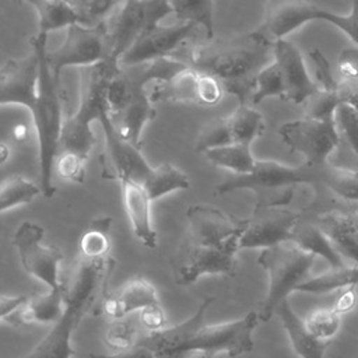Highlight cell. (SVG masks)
I'll return each mask as SVG.
<instances>
[{"instance_id":"cell-1","label":"cell","mask_w":358,"mask_h":358,"mask_svg":"<svg viewBox=\"0 0 358 358\" xmlns=\"http://www.w3.org/2000/svg\"><path fill=\"white\" fill-rule=\"evenodd\" d=\"M214 299L204 298L193 316L179 324L138 337L137 343L151 348L158 358H211L217 354L236 358L252 351L257 312H248L227 323L206 324V310Z\"/></svg>"},{"instance_id":"cell-2","label":"cell","mask_w":358,"mask_h":358,"mask_svg":"<svg viewBox=\"0 0 358 358\" xmlns=\"http://www.w3.org/2000/svg\"><path fill=\"white\" fill-rule=\"evenodd\" d=\"M273 60V45L263 43L250 34L189 43L182 55V62L187 66L218 78L225 92L238 98L239 105H250L256 78Z\"/></svg>"},{"instance_id":"cell-3","label":"cell","mask_w":358,"mask_h":358,"mask_svg":"<svg viewBox=\"0 0 358 358\" xmlns=\"http://www.w3.org/2000/svg\"><path fill=\"white\" fill-rule=\"evenodd\" d=\"M113 268L110 256L90 259L78 255L64 282V308L49 333L22 358H71V336L96 301L106 296L105 287Z\"/></svg>"},{"instance_id":"cell-4","label":"cell","mask_w":358,"mask_h":358,"mask_svg":"<svg viewBox=\"0 0 358 358\" xmlns=\"http://www.w3.org/2000/svg\"><path fill=\"white\" fill-rule=\"evenodd\" d=\"M46 38L48 35L36 34L29 39L32 50L39 59L38 96L31 115L38 136L39 186L42 194L46 199H50L56 193V187L52 185V172L59 152V141L64 117L62 116L60 81L55 78L49 67Z\"/></svg>"},{"instance_id":"cell-5","label":"cell","mask_w":358,"mask_h":358,"mask_svg":"<svg viewBox=\"0 0 358 358\" xmlns=\"http://www.w3.org/2000/svg\"><path fill=\"white\" fill-rule=\"evenodd\" d=\"M119 69L112 60L81 67L78 109L63 120L59 151H74L88 158L95 144L91 124L109 112L108 85Z\"/></svg>"},{"instance_id":"cell-6","label":"cell","mask_w":358,"mask_h":358,"mask_svg":"<svg viewBox=\"0 0 358 358\" xmlns=\"http://www.w3.org/2000/svg\"><path fill=\"white\" fill-rule=\"evenodd\" d=\"M320 169L308 166H289L277 161L256 159L255 168L246 175H229L215 187V194L221 196L234 190L249 189L256 194V203L270 206H287L299 183L319 180Z\"/></svg>"},{"instance_id":"cell-7","label":"cell","mask_w":358,"mask_h":358,"mask_svg":"<svg viewBox=\"0 0 358 358\" xmlns=\"http://www.w3.org/2000/svg\"><path fill=\"white\" fill-rule=\"evenodd\" d=\"M315 257L292 241L263 249L257 257V264L267 273L268 288L257 312L259 320L267 322L277 306L308 280Z\"/></svg>"},{"instance_id":"cell-8","label":"cell","mask_w":358,"mask_h":358,"mask_svg":"<svg viewBox=\"0 0 358 358\" xmlns=\"http://www.w3.org/2000/svg\"><path fill=\"white\" fill-rule=\"evenodd\" d=\"M171 13L172 7L168 0H124L102 25L108 60L117 63L144 32L158 25Z\"/></svg>"},{"instance_id":"cell-9","label":"cell","mask_w":358,"mask_h":358,"mask_svg":"<svg viewBox=\"0 0 358 358\" xmlns=\"http://www.w3.org/2000/svg\"><path fill=\"white\" fill-rule=\"evenodd\" d=\"M278 134L292 152L301 154L305 164L315 169L327 165L329 157L341 140L334 122L308 116L284 123Z\"/></svg>"},{"instance_id":"cell-10","label":"cell","mask_w":358,"mask_h":358,"mask_svg":"<svg viewBox=\"0 0 358 358\" xmlns=\"http://www.w3.org/2000/svg\"><path fill=\"white\" fill-rule=\"evenodd\" d=\"M238 242L239 238L225 246H203L186 241L171 262L175 282L189 285L204 274L234 275Z\"/></svg>"},{"instance_id":"cell-11","label":"cell","mask_w":358,"mask_h":358,"mask_svg":"<svg viewBox=\"0 0 358 358\" xmlns=\"http://www.w3.org/2000/svg\"><path fill=\"white\" fill-rule=\"evenodd\" d=\"M199 25L192 21H179L172 25H155L144 32L117 60L120 67H131L162 57L179 60L182 50L190 43Z\"/></svg>"},{"instance_id":"cell-12","label":"cell","mask_w":358,"mask_h":358,"mask_svg":"<svg viewBox=\"0 0 358 358\" xmlns=\"http://www.w3.org/2000/svg\"><path fill=\"white\" fill-rule=\"evenodd\" d=\"M45 229L34 222H22L14 234L13 245L15 246L22 268L32 277L42 281L49 289L62 291L64 282L59 278V264L63 253L55 246L42 245L41 241Z\"/></svg>"},{"instance_id":"cell-13","label":"cell","mask_w":358,"mask_h":358,"mask_svg":"<svg viewBox=\"0 0 358 358\" xmlns=\"http://www.w3.org/2000/svg\"><path fill=\"white\" fill-rule=\"evenodd\" d=\"M103 60H108V49L102 25L88 28L73 24L67 28L63 43L55 50H48L49 67L57 81L64 67H87Z\"/></svg>"},{"instance_id":"cell-14","label":"cell","mask_w":358,"mask_h":358,"mask_svg":"<svg viewBox=\"0 0 358 358\" xmlns=\"http://www.w3.org/2000/svg\"><path fill=\"white\" fill-rule=\"evenodd\" d=\"M299 220L301 214L281 206L256 203L252 215L245 220V228L238 242L239 249H267L289 242Z\"/></svg>"},{"instance_id":"cell-15","label":"cell","mask_w":358,"mask_h":358,"mask_svg":"<svg viewBox=\"0 0 358 358\" xmlns=\"http://www.w3.org/2000/svg\"><path fill=\"white\" fill-rule=\"evenodd\" d=\"M105 134V147L99 155V165L105 179H117L144 183L152 172V166L145 161L141 148L122 140L112 127L109 112L101 117Z\"/></svg>"},{"instance_id":"cell-16","label":"cell","mask_w":358,"mask_h":358,"mask_svg":"<svg viewBox=\"0 0 358 358\" xmlns=\"http://www.w3.org/2000/svg\"><path fill=\"white\" fill-rule=\"evenodd\" d=\"M324 10L308 0H267L262 24L250 35L267 45L285 39L305 24L323 18Z\"/></svg>"},{"instance_id":"cell-17","label":"cell","mask_w":358,"mask_h":358,"mask_svg":"<svg viewBox=\"0 0 358 358\" xmlns=\"http://www.w3.org/2000/svg\"><path fill=\"white\" fill-rule=\"evenodd\" d=\"M189 222L187 242L203 246H225L241 236L245 220L210 206H190L186 211Z\"/></svg>"},{"instance_id":"cell-18","label":"cell","mask_w":358,"mask_h":358,"mask_svg":"<svg viewBox=\"0 0 358 358\" xmlns=\"http://www.w3.org/2000/svg\"><path fill=\"white\" fill-rule=\"evenodd\" d=\"M39 59L32 50L22 59L7 60L0 70V105H22L32 110L38 96Z\"/></svg>"},{"instance_id":"cell-19","label":"cell","mask_w":358,"mask_h":358,"mask_svg":"<svg viewBox=\"0 0 358 358\" xmlns=\"http://www.w3.org/2000/svg\"><path fill=\"white\" fill-rule=\"evenodd\" d=\"M273 49L274 63L280 71L284 87V101L303 105L319 87L309 76L299 48L291 41L281 39L273 45Z\"/></svg>"},{"instance_id":"cell-20","label":"cell","mask_w":358,"mask_h":358,"mask_svg":"<svg viewBox=\"0 0 358 358\" xmlns=\"http://www.w3.org/2000/svg\"><path fill=\"white\" fill-rule=\"evenodd\" d=\"M155 305H161L155 287L148 280L136 277L113 292L106 294L101 303V310L109 319L119 320L131 312H141Z\"/></svg>"},{"instance_id":"cell-21","label":"cell","mask_w":358,"mask_h":358,"mask_svg":"<svg viewBox=\"0 0 358 358\" xmlns=\"http://www.w3.org/2000/svg\"><path fill=\"white\" fill-rule=\"evenodd\" d=\"M152 105L145 88L136 90L131 101L124 108L116 112H109V119L116 134L122 140L141 148V131L157 115Z\"/></svg>"},{"instance_id":"cell-22","label":"cell","mask_w":358,"mask_h":358,"mask_svg":"<svg viewBox=\"0 0 358 358\" xmlns=\"http://www.w3.org/2000/svg\"><path fill=\"white\" fill-rule=\"evenodd\" d=\"M122 185V199L126 214L136 238L148 249L158 245L157 231L151 220V199L141 183L124 180Z\"/></svg>"},{"instance_id":"cell-23","label":"cell","mask_w":358,"mask_h":358,"mask_svg":"<svg viewBox=\"0 0 358 358\" xmlns=\"http://www.w3.org/2000/svg\"><path fill=\"white\" fill-rule=\"evenodd\" d=\"M64 308V289L53 291L49 289L46 294L35 295L28 298L25 305L7 317L14 326L18 324H55L63 315Z\"/></svg>"},{"instance_id":"cell-24","label":"cell","mask_w":358,"mask_h":358,"mask_svg":"<svg viewBox=\"0 0 358 358\" xmlns=\"http://www.w3.org/2000/svg\"><path fill=\"white\" fill-rule=\"evenodd\" d=\"M278 319L288 336L292 350L299 358H323L330 343L315 338L305 327L303 320L295 313L288 299L281 302L275 309Z\"/></svg>"},{"instance_id":"cell-25","label":"cell","mask_w":358,"mask_h":358,"mask_svg":"<svg viewBox=\"0 0 358 358\" xmlns=\"http://www.w3.org/2000/svg\"><path fill=\"white\" fill-rule=\"evenodd\" d=\"M317 225L327 235L338 255L358 266V229L355 220L337 213H327L319 217Z\"/></svg>"},{"instance_id":"cell-26","label":"cell","mask_w":358,"mask_h":358,"mask_svg":"<svg viewBox=\"0 0 358 358\" xmlns=\"http://www.w3.org/2000/svg\"><path fill=\"white\" fill-rule=\"evenodd\" d=\"M200 71L186 66L179 70L176 74L164 81H157L152 87L150 98L152 103L159 101L168 102H182V103H196L197 99V84H199Z\"/></svg>"},{"instance_id":"cell-27","label":"cell","mask_w":358,"mask_h":358,"mask_svg":"<svg viewBox=\"0 0 358 358\" xmlns=\"http://www.w3.org/2000/svg\"><path fill=\"white\" fill-rule=\"evenodd\" d=\"M292 242L306 252L323 257L330 267L344 266L343 257L317 224H302L299 220L292 232Z\"/></svg>"},{"instance_id":"cell-28","label":"cell","mask_w":358,"mask_h":358,"mask_svg":"<svg viewBox=\"0 0 358 358\" xmlns=\"http://www.w3.org/2000/svg\"><path fill=\"white\" fill-rule=\"evenodd\" d=\"M358 284V266L330 267L327 271L308 278L296 291L309 294H329L338 289H347Z\"/></svg>"},{"instance_id":"cell-29","label":"cell","mask_w":358,"mask_h":358,"mask_svg":"<svg viewBox=\"0 0 358 358\" xmlns=\"http://www.w3.org/2000/svg\"><path fill=\"white\" fill-rule=\"evenodd\" d=\"M227 117L232 143L250 145L266 130V123L262 113L250 105H239Z\"/></svg>"},{"instance_id":"cell-30","label":"cell","mask_w":358,"mask_h":358,"mask_svg":"<svg viewBox=\"0 0 358 358\" xmlns=\"http://www.w3.org/2000/svg\"><path fill=\"white\" fill-rule=\"evenodd\" d=\"M35 7L39 17L38 34L48 35L60 28L78 24L77 15L69 0H25Z\"/></svg>"},{"instance_id":"cell-31","label":"cell","mask_w":358,"mask_h":358,"mask_svg":"<svg viewBox=\"0 0 358 358\" xmlns=\"http://www.w3.org/2000/svg\"><path fill=\"white\" fill-rule=\"evenodd\" d=\"M204 154L210 162L231 171L234 175H246L252 172L256 164L250 145L238 143L217 147L206 151Z\"/></svg>"},{"instance_id":"cell-32","label":"cell","mask_w":358,"mask_h":358,"mask_svg":"<svg viewBox=\"0 0 358 358\" xmlns=\"http://www.w3.org/2000/svg\"><path fill=\"white\" fill-rule=\"evenodd\" d=\"M143 186L147 190L151 201H154L171 192L189 189L190 182L179 168L165 162L152 169Z\"/></svg>"},{"instance_id":"cell-33","label":"cell","mask_w":358,"mask_h":358,"mask_svg":"<svg viewBox=\"0 0 358 358\" xmlns=\"http://www.w3.org/2000/svg\"><path fill=\"white\" fill-rule=\"evenodd\" d=\"M110 217H99L91 221L80 238V253L84 257L99 259L109 256L110 250Z\"/></svg>"},{"instance_id":"cell-34","label":"cell","mask_w":358,"mask_h":358,"mask_svg":"<svg viewBox=\"0 0 358 358\" xmlns=\"http://www.w3.org/2000/svg\"><path fill=\"white\" fill-rule=\"evenodd\" d=\"M179 21L196 22L204 29L206 38H214L213 0H168Z\"/></svg>"},{"instance_id":"cell-35","label":"cell","mask_w":358,"mask_h":358,"mask_svg":"<svg viewBox=\"0 0 358 358\" xmlns=\"http://www.w3.org/2000/svg\"><path fill=\"white\" fill-rule=\"evenodd\" d=\"M39 193H42L39 185H36L20 175H13L1 182L0 211L4 213L15 206L28 204Z\"/></svg>"},{"instance_id":"cell-36","label":"cell","mask_w":358,"mask_h":358,"mask_svg":"<svg viewBox=\"0 0 358 358\" xmlns=\"http://www.w3.org/2000/svg\"><path fill=\"white\" fill-rule=\"evenodd\" d=\"M306 330L317 340L330 343L340 331L343 313L334 308H317L303 319Z\"/></svg>"},{"instance_id":"cell-37","label":"cell","mask_w":358,"mask_h":358,"mask_svg":"<svg viewBox=\"0 0 358 358\" xmlns=\"http://www.w3.org/2000/svg\"><path fill=\"white\" fill-rule=\"evenodd\" d=\"M319 179L338 197L358 201V171L326 165L320 169Z\"/></svg>"},{"instance_id":"cell-38","label":"cell","mask_w":358,"mask_h":358,"mask_svg":"<svg viewBox=\"0 0 358 358\" xmlns=\"http://www.w3.org/2000/svg\"><path fill=\"white\" fill-rule=\"evenodd\" d=\"M123 1L124 0H69L77 15L78 24L88 28L103 25Z\"/></svg>"},{"instance_id":"cell-39","label":"cell","mask_w":358,"mask_h":358,"mask_svg":"<svg viewBox=\"0 0 358 358\" xmlns=\"http://www.w3.org/2000/svg\"><path fill=\"white\" fill-rule=\"evenodd\" d=\"M340 103H343L340 91H327L319 88L303 102L305 116L334 122V113Z\"/></svg>"},{"instance_id":"cell-40","label":"cell","mask_w":358,"mask_h":358,"mask_svg":"<svg viewBox=\"0 0 358 358\" xmlns=\"http://www.w3.org/2000/svg\"><path fill=\"white\" fill-rule=\"evenodd\" d=\"M232 144V137L228 126V117L220 116L208 122L200 131L196 140V151L206 152L208 150Z\"/></svg>"},{"instance_id":"cell-41","label":"cell","mask_w":358,"mask_h":358,"mask_svg":"<svg viewBox=\"0 0 358 358\" xmlns=\"http://www.w3.org/2000/svg\"><path fill=\"white\" fill-rule=\"evenodd\" d=\"M270 96H278L284 99V87H282L280 71L274 60L259 73L256 78L255 92L250 99V106H256L263 99Z\"/></svg>"},{"instance_id":"cell-42","label":"cell","mask_w":358,"mask_h":358,"mask_svg":"<svg viewBox=\"0 0 358 358\" xmlns=\"http://www.w3.org/2000/svg\"><path fill=\"white\" fill-rule=\"evenodd\" d=\"M334 124L340 138L350 145L358 158V109L344 102L340 103L334 113Z\"/></svg>"},{"instance_id":"cell-43","label":"cell","mask_w":358,"mask_h":358,"mask_svg":"<svg viewBox=\"0 0 358 358\" xmlns=\"http://www.w3.org/2000/svg\"><path fill=\"white\" fill-rule=\"evenodd\" d=\"M87 159V157L74 151H59L53 169L56 175L64 180L83 183L85 179Z\"/></svg>"},{"instance_id":"cell-44","label":"cell","mask_w":358,"mask_h":358,"mask_svg":"<svg viewBox=\"0 0 358 358\" xmlns=\"http://www.w3.org/2000/svg\"><path fill=\"white\" fill-rule=\"evenodd\" d=\"M137 340V330L129 320H113L106 331V343L117 351L131 347Z\"/></svg>"},{"instance_id":"cell-45","label":"cell","mask_w":358,"mask_h":358,"mask_svg":"<svg viewBox=\"0 0 358 358\" xmlns=\"http://www.w3.org/2000/svg\"><path fill=\"white\" fill-rule=\"evenodd\" d=\"M322 21H327L343 31L350 41L358 45V0L351 1V10L345 15H340L324 10Z\"/></svg>"},{"instance_id":"cell-46","label":"cell","mask_w":358,"mask_h":358,"mask_svg":"<svg viewBox=\"0 0 358 358\" xmlns=\"http://www.w3.org/2000/svg\"><path fill=\"white\" fill-rule=\"evenodd\" d=\"M224 94H225V90L218 78L200 71L199 84H197L199 105L201 106L217 105L224 96Z\"/></svg>"},{"instance_id":"cell-47","label":"cell","mask_w":358,"mask_h":358,"mask_svg":"<svg viewBox=\"0 0 358 358\" xmlns=\"http://www.w3.org/2000/svg\"><path fill=\"white\" fill-rule=\"evenodd\" d=\"M309 57L315 64V77L317 87L327 91H340V83L334 80L330 64L327 59L322 55V52L319 49H313L309 52Z\"/></svg>"},{"instance_id":"cell-48","label":"cell","mask_w":358,"mask_h":358,"mask_svg":"<svg viewBox=\"0 0 358 358\" xmlns=\"http://www.w3.org/2000/svg\"><path fill=\"white\" fill-rule=\"evenodd\" d=\"M88 358H158V357L151 348L140 343H136L131 347L119 350L113 354H88Z\"/></svg>"},{"instance_id":"cell-49","label":"cell","mask_w":358,"mask_h":358,"mask_svg":"<svg viewBox=\"0 0 358 358\" xmlns=\"http://www.w3.org/2000/svg\"><path fill=\"white\" fill-rule=\"evenodd\" d=\"M140 320H141V324L150 333L162 330L168 326L161 305H155V306H151V308H147V309L141 310L140 312Z\"/></svg>"},{"instance_id":"cell-50","label":"cell","mask_w":358,"mask_h":358,"mask_svg":"<svg viewBox=\"0 0 358 358\" xmlns=\"http://www.w3.org/2000/svg\"><path fill=\"white\" fill-rule=\"evenodd\" d=\"M27 301L28 298L25 295H15V296L1 295L0 296V319L4 322L7 317L18 312L25 305Z\"/></svg>"},{"instance_id":"cell-51","label":"cell","mask_w":358,"mask_h":358,"mask_svg":"<svg viewBox=\"0 0 358 358\" xmlns=\"http://www.w3.org/2000/svg\"><path fill=\"white\" fill-rule=\"evenodd\" d=\"M355 303V294L352 291H348L345 294L341 295V298L338 299V303L336 305V308L341 312L345 313L347 310H350Z\"/></svg>"},{"instance_id":"cell-52","label":"cell","mask_w":358,"mask_h":358,"mask_svg":"<svg viewBox=\"0 0 358 358\" xmlns=\"http://www.w3.org/2000/svg\"><path fill=\"white\" fill-rule=\"evenodd\" d=\"M13 138L18 143H22L28 138V129L27 126L24 124H17L14 129H13Z\"/></svg>"},{"instance_id":"cell-53","label":"cell","mask_w":358,"mask_h":358,"mask_svg":"<svg viewBox=\"0 0 358 358\" xmlns=\"http://www.w3.org/2000/svg\"><path fill=\"white\" fill-rule=\"evenodd\" d=\"M8 148H7V144L6 143H3L1 144V161L3 162H6V159H7V155H8V151H7Z\"/></svg>"},{"instance_id":"cell-54","label":"cell","mask_w":358,"mask_h":358,"mask_svg":"<svg viewBox=\"0 0 358 358\" xmlns=\"http://www.w3.org/2000/svg\"><path fill=\"white\" fill-rule=\"evenodd\" d=\"M355 227H357V229H358V220H355Z\"/></svg>"},{"instance_id":"cell-55","label":"cell","mask_w":358,"mask_h":358,"mask_svg":"<svg viewBox=\"0 0 358 358\" xmlns=\"http://www.w3.org/2000/svg\"><path fill=\"white\" fill-rule=\"evenodd\" d=\"M14 1H15V3H20V1H22V0H14ZM24 1H25V0H24Z\"/></svg>"}]
</instances>
